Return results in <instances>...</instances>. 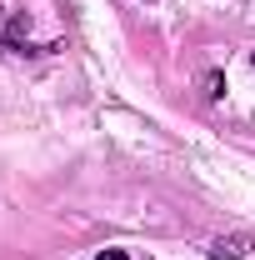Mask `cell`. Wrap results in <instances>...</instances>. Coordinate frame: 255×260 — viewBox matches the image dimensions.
I'll list each match as a JSON object with an SVG mask.
<instances>
[{
    "label": "cell",
    "instance_id": "6da1fadb",
    "mask_svg": "<svg viewBox=\"0 0 255 260\" xmlns=\"http://www.w3.org/2000/svg\"><path fill=\"white\" fill-rule=\"evenodd\" d=\"M0 50H10V55H55V50H65V45H60V40H50V45H30V15L15 10V15L0 25Z\"/></svg>",
    "mask_w": 255,
    "mask_h": 260
},
{
    "label": "cell",
    "instance_id": "7a4b0ae2",
    "mask_svg": "<svg viewBox=\"0 0 255 260\" xmlns=\"http://www.w3.org/2000/svg\"><path fill=\"white\" fill-rule=\"evenodd\" d=\"M255 250V235L250 230H230V235H215L205 245V260H245Z\"/></svg>",
    "mask_w": 255,
    "mask_h": 260
},
{
    "label": "cell",
    "instance_id": "3957f363",
    "mask_svg": "<svg viewBox=\"0 0 255 260\" xmlns=\"http://www.w3.org/2000/svg\"><path fill=\"white\" fill-rule=\"evenodd\" d=\"M200 95H205V100H220L225 95V75H220V70H205V75H200Z\"/></svg>",
    "mask_w": 255,
    "mask_h": 260
},
{
    "label": "cell",
    "instance_id": "277c9868",
    "mask_svg": "<svg viewBox=\"0 0 255 260\" xmlns=\"http://www.w3.org/2000/svg\"><path fill=\"white\" fill-rule=\"evenodd\" d=\"M95 260H130V255H125V250H100Z\"/></svg>",
    "mask_w": 255,
    "mask_h": 260
},
{
    "label": "cell",
    "instance_id": "5b68a950",
    "mask_svg": "<svg viewBox=\"0 0 255 260\" xmlns=\"http://www.w3.org/2000/svg\"><path fill=\"white\" fill-rule=\"evenodd\" d=\"M250 65H255V55H250Z\"/></svg>",
    "mask_w": 255,
    "mask_h": 260
}]
</instances>
